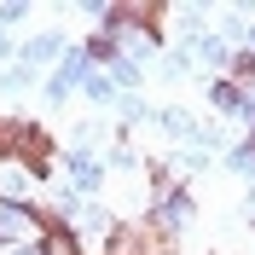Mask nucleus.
<instances>
[{"instance_id":"f257e3e1","label":"nucleus","mask_w":255,"mask_h":255,"mask_svg":"<svg viewBox=\"0 0 255 255\" xmlns=\"http://www.w3.org/2000/svg\"><path fill=\"white\" fill-rule=\"evenodd\" d=\"M35 250H41V255H87V250H81V238H76V226H52Z\"/></svg>"},{"instance_id":"f03ea898","label":"nucleus","mask_w":255,"mask_h":255,"mask_svg":"<svg viewBox=\"0 0 255 255\" xmlns=\"http://www.w3.org/2000/svg\"><path fill=\"white\" fill-rule=\"evenodd\" d=\"M17 151H23V122L17 116H0V162L17 157Z\"/></svg>"},{"instance_id":"39448f33","label":"nucleus","mask_w":255,"mask_h":255,"mask_svg":"<svg viewBox=\"0 0 255 255\" xmlns=\"http://www.w3.org/2000/svg\"><path fill=\"white\" fill-rule=\"evenodd\" d=\"M232 168H255V139H244L238 151H232Z\"/></svg>"},{"instance_id":"20e7f679","label":"nucleus","mask_w":255,"mask_h":255,"mask_svg":"<svg viewBox=\"0 0 255 255\" xmlns=\"http://www.w3.org/2000/svg\"><path fill=\"white\" fill-rule=\"evenodd\" d=\"M232 81H255V47L232 58Z\"/></svg>"},{"instance_id":"7ed1b4c3","label":"nucleus","mask_w":255,"mask_h":255,"mask_svg":"<svg viewBox=\"0 0 255 255\" xmlns=\"http://www.w3.org/2000/svg\"><path fill=\"white\" fill-rule=\"evenodd\" d=\"M215 105H221V111H232V105H244L238 81H215Z\"/></svg>"}]
</instances>
